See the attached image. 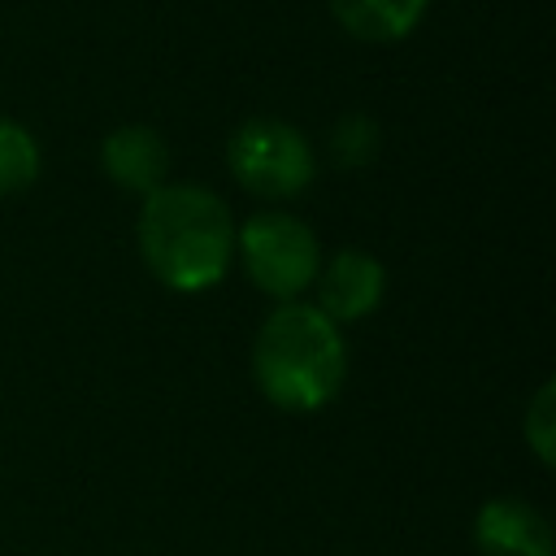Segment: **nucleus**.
Returning a JSON list of instances; mask_svg holds the SVG:
<instances>
[{"label": "nucleus", "instance_id": "7ed1b4c3", "mask_svg": "<svg viewBox=\"0 0 556 556\" xmlns=\"http://www.w3.org/2000/svg\"><path fill=\"white\" fill-rule=\"evenodd\" d=\"M235 256L252 287L278 304L300 300L321 269L317 230L287 208H256L243 217V226H235Z\"/></svg>", "mask_w": 556, "mask_h": 556}, {"label": "nucleus", "instance_id": "1a4fd4ad", "mask_svg": "<svg viewBox=\"0 0 556 556\" xmlns=\"http://www.w3.org/2000/svg\"><path fill=\"white\" fill-rule=\"evenodd\" d=\"M43 169V152H39V139L0 113V195H17L26 187H35Z\"/></svg>", "mask_w": 556, "mask_h": 556}, {"label": "nucleus", "instance_id": "423d86ee", "mask_svg": "<svg viewBox=\"0 0 556 556\" xmlns=\"http://www.w3.org/2000/svg\"><path fill=\"white\" fill-rule=\"evenodd\" d=\"M473 552L478 556H556V539L547 517L517 495H495L473 517Z\"/></svg>", "mask_w": 556, "mask_h": 556}, {"label": "nucleus", "instance_id": "0eeeda50", "mask_svg": "<svg viewBox=\"0 0 556 556\" xmlns=\"http://www.w3.org/2000/svg\"><path fill=\"white\" fill-rule=\"evenodd\" d=\"M169 165H174V152H169L165 135L143 122H126V126L109 130L100 143V169L109 174V182H117L122 191H135V195H152L156 187H165Z\"/></svg>", "mask_w": 556, "mask_h": 556}, {"label": "nucleus", "instance_id": "9b49d317", "mask_svg": "<svg viewBox=\"0 0 556 556\" xmlns=\"http://www.w3.org/2000/svg\"><path fill=\"white\" fill-rule=\"evenodd\" d=\"M552 426H556V387L552 382H543L539 391H534V400H530V408H526V443H530V452L539 456V465H556V434H552Z\"/></svg>", "mask_w": 556, "mask_h": 556}, {"label": "nucleus", "instance_id": "9d476101", "mask_svg": "<svg viewBox=\"0 0 556 556\" xmlns=\"http://www.w3.org/2000/svg\"><path fill=\"white\" fill-rule=\"evenodd\" d=\"M382 148V130L369 113H343L334 126H330V156L339 169H361L378 156Z\"/></svg>", "mask_w": 556, "mask_h": 556}, {"label": "nucleus", "instance_id": "f03ea898", "mask_svg": "<svg viewBox=\"0 0 556 556\" xmlns=\"http://www.w3.org/2000/svg\"><path fill=\"white\" fill-rule=\"evenodd\" d=\"M252 378L261 395L282 413L326 408L348 378L343 326H334L317 304H278L252 339Z\"/></svg>", "mask_w": 556, "mask_h": 556}, {"label": "nucleus", "instance_id": "6e6552de", "mask_svg": "<svg viewBox=\"0 0 556 556\" xmlns=\"http://www.w3.org/2000/svg\"><path fill=\"white\" fill-rule=\"evenodd\" d=\"M339 30L361 43H400L417 30L430 0H326Z\"/></svg>", "mask_w": 556, "mask_h": 556}, {"label": "nucleus", "instance_id": "f257e3e1", "mask_svg": "<svg viewBox=\"0 0 556 556\" xmlns=\"http://www.w3.org/2000/svg\"><path fill=\"white\" fill-rule=\"evenodd\" d=\"M235 213L200 182H165L143 195L135 239L152 278L178 295L217 287L235 265Z\"/></svg>", "mask_w": 556, "mask_h": 556}, {"label": "nucleus", "instance_id": "20e7f679", "mask_svg": "<svg viewBox=\"0 0 556 556\" xmlns=\"http://www.w3.org/2000/svg\"><path fill=\"white\" fill-rule=\"evenodd\" d=\"M230 178L261 200H295L317 178L313 143L282 117H248L226 139Z\"/></svg>", "mask_w": 556, "mask_h": 556}, {"label": "nucleus", "instance_id": "39448f33", "mask_svg": "<svg viewBox=\"0 0 556 556\" xmlns=\"http://www.w3.org/2000/svg\"><path fill=\"white\" fill-rule=\"evenodd\" d=\"M317 287V308L334 321V326H352L365 321L382 295H387V265L365 252V248H339L313 278Z\"/></svg>", "mask_w": 556, "mask_h": 556}]
</instances>
